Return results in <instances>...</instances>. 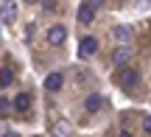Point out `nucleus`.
<instances>
[{
    "instance_id": "1",
    "label": "nucleus",
    "mask_w": 151,
    "mask_h": 137,
    "mask_svg": "<svg viewBox=\"0 0 151 137\" xmlns=\"http://www.w3.org/2000/svg\"><path fill=\"white\" fill-rule=\"evenodd\" d=\"M0 20H3V25H14L17 22V3L14 0H3L0 3Z\"/></svg>"
},
{
    "instance_id": "2",
    "label": "nucleus",
    "mask_w": 151,
    "mask_h": 137,
    "mask_svg": "<svg viewBox=\"0 0 151 137\" xmlns=\"http://www.w3.org/2000/svg\"><path fill=\"white\" fill-rule=\"evenodd\" d=\"M95 50H98V39L95 37H84L78 42V56H81V59H90Z\"/></svg>"
},
{
    "instance_id": "3",
    "label": "nucleus",
    "mask_w": 151,
    "mask_h": 137,
    "mask_svg": "<svg viewBox=\"0 0 151 137\" xmlns=\"http://www.w3.org/2000/svg\"><path fill=\"white\" fill-rule=\"evenodd\" d=\"M137 81H140L137 70H120V73H118V84H120L123 90H132V87H137Z\"/></svg>"
},
{
    "instance_id": "4",
    "label": "nucleus",
    "mask_w": 151,
    "mask_h": 137,
    "mask_svg": "<svg viewBox=\"0 0 151 137\" xmlns=\"http://www.w3.org/2000/svg\"><path fill=\"white\" fill-rule=\"evenodd\" d=\"M129 59H132V48H129V45H118V48H115V53H112V67L126 65Z\"/></svg>"
},
{
    "instance_id": "5",
    "label": "nucleus",
    "mask_w": 151,
    "mask_h": 137,
    "mask_svg": "<svg viewBox=\"0 0 151 137\" xmlns=\"http://www.w3.org/2000/svg\"><path fill=\"white\" fill-rule=\"evenodd\" d=\"M65 39H67V28L65 25H53L48 31V45H53V48H56V45H62Z\"/></svg>"
},
{
    "instance_id": "6",
    "label": "nucleus",
    "mask_w": 151,
    "mask_h": 137,
    "mask_svg": "<svg viewBox=\"0 0 151 137\" xmlns=\"http://www.w3.org/2000/svg\"><path fill=\"white\" fill-rule=\"evenodd\" d=\"M62 84H65V76H62V73H48V76H45V90H48V93L62 90Z\"/></svg>"
},
{
    "instance_id": "7",
    "label": "nucleus",
    "mask_w": 151,
    "mask_h": 137,
    "mask_svg": "<svg viewBox=\"0 0 151 137\" xmlns=\"http://www.w3.org/2000/svg\"><path fill=\"white\" fill-rule=\"evenodd\" d=\"M92 20H95V9L84 0V3L78 6V22H81V25H90Z\"/></svg>"
},
{
    "instance_id": "8",
    "label": "nucleus",
    "mask_w": 151,
    "mask_h": 137,
    "mask_svg": "<svg viewBox=\"0 0 151 137\" xmlns=\"http://www.w3.org/2000/svg\"><path fill=\"white\" fill-rule=\"evenodd\" d=\"M11 106H14L17 112H28V109H31V95H28V93L14 95V104H11Z\"/></svg>"
},
{
    "instance_id": "9",
    "label": "nucleus",
    "mask_w": 151,
    "mask_h": 137,
    "mask_svg": "<svg viewBox=\"0 0 151 137\" xmlns=\"http://www.w3.org/2000/svg\"><path fill=\"white\" fill-rule=\"evenodd\" d=\"M50 137H70V126H67L65 121H56L53 126H50Z\"/></svg>"
},
{
    "instance_id": "10",
    "label": "nucleus",
    "mask_w": 151,
    "mask_h": 137,
    "mask_svg": "<svg viewBox=\"0 0 151 137\" xmlns=\"http://www.w3.org/2000/svg\"><path fill=\"white\" fill-rule=\"evenodd\" d=\"M101 104H104V101H101V95H87L84 109H87V112H98V109H101Z\"/></svg>"
},
{
    "instance_id": "11",
    "label": "nucleus",
    "mask_w": 151,
    "mask_h": 137,
    "mask_svg": "<svg viewBox=\"0 0 151 137\" xmlns=\"http://www.w3.org/2000/svg\"><path fill=\"white\" fill-rule=\"evenodd\" d=\"M115 39H118L120 45H126V42H129V39H132V31H129V25H118V28H115Z\"/></svg>"
},
{
    "instance_id": "12",
    "label": "nucleus",
    "mask_w": 151,
    "mask_h": 137,
    "mask_svg": "<svg viewBox=\"0 0 151 137\" xmlns=\"http://www.w3.org/2000/svg\"><path fill=\"white\" fill-rule=\"evenodd\" d=\"M11 81H14V70H11V67H3V70H0V90L9 87Z\"/></svg>"
},
{
    "instance_id": "13",
    "label": "nucleus",
    "mask_w": 151,
    "mask_h": 137,
    "mask_svg": "<svg viewBox=\"0 0 151 137\" xmlns=\"http://www.w3.org/2000/svg\"><path fill=\"white\" fill-rule=\"evenodd\" d=\"M148 6H151V0H132V9H137V11L148 9Z\"/></svg>"
},
{
    "instance_id": "14",
    "label": "nucleus",
    "mask_w": 151,
    "mask_h": 137,
    "mask_svg": "<svg viewBox=\"0 0 151 137\" xmlns=\"http://www.w3.org/2000/svg\"><path fill=\"white\" fill-rule=\"evenodd\" d=\"M42 9H45V11H56L59 6H56V0H45V3H42Z\"/></svg>"
},
{
    "instance_id": "15",
    "label": "nucleus",
    "mask_w": 151,
    "mask_h": 137,
    "mask_svg": "<svg viewBox=\"0 0 151 137\" xmlns=\"http://www.w3.org/2000/svg\"><path fill=\"white\" fill-rule=\"evenodd\" d=\"M9 106H11V104H9V98H3V95H0V115H3Z\"/></svg>"
},
{
    "instance_id": "16",
    "label": "nucleus",
    "mask_w": 151,
    "mask_h": 137,
    "mask_svg": "<svg viewBox=\"0 0 151 137\" xmlns=\"http://www.w3.org/2000/svg\"><path fill=\"white\" fill-rule=\"evenodd\" d=\"M143 132L151 134V118H146V121H143Z\"/></svg>"
},
{
    "instance_id": "17",
    "label": "nucleus",
    "mask_w": 151,
    "mask_h": 137,
    "mask_svg": "<svg viewBox=\"0 0 151 137\" xmlns=\"http://www.w3.org/2000/svg\"><path fill=\"white\" fill-rule=\"evenodd\" d=\"M87 3H90V6H92V9H101V6H104V3H106V0H87Z\"/></svg>"
},
{
    "instance_id": "18",
    "label": "nucleus",
    "mask_w": 151,
    "mask_h": 137,
    "mask_svg": "<svg viewBox=\"0 0 151 137\" xmlns=\"http://www.w3.org/2000/svg\"><path fill=\"white\" fill-rule=\"evenodd\" d=\"M6 137H20V134H17V132H6Z\"/></svg>"
},
{
    "instance_id": "19",
    "label": "nucleus",
    "mask_w": 151,
    "mask_h": 137,
    "mask_svg": "<svg viewBox=\"0 0 151 137\" xmlns=\"http://www.w3.org/2000/svg\"><path fill=\"white\" fill-rule=\"evenodd\" d=\"M120 137H132V134H129V132H120Z\"/></svg>"
},
{
    "instance_id": "20",
    "label": "nucleus",
    "mask_w": 151,
    "mask_h": 137,
    "mask_svg": "<svg viewBox=\"0 0 151 137\" xmlns=\"http://www.w3.org/2000/svg\"><path fill=\"white\" fill-rule=\"evenodd\" d=\"M22 3H39V0H22Z\"/></svg>"
}]
</instances>
